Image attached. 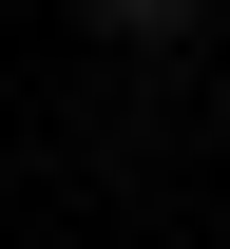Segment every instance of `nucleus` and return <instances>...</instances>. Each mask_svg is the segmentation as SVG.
Returning a JSON list of instances; mask_svg holds the SVG:
<instances>
[{
  "mask_svg": "<svg viewBox=\"0 0 230 249\" xmlns=\"http://www.w3.org/2000/svg\"><path fill=\"white\" fill-rule=\"evenodd\" d=\"M96 19H115V38H173V19H192V0H96Z\"/></svg>",
  "mask_w": 230,
  "mask_h": 249,
  "instance_id": "f257e3e1",
  "label": "nucleus"
}]
</instances>
